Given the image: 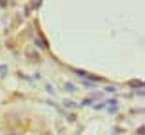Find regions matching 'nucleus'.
I'll return each instance as SVG.
<instances>
[{"mask_svg":"<svg viewBox=\"0 0 145 135\" xmlns=\"http://www.w3.org/2000/svg\"><path fill=\"white\" fill-rule=\"evenodd\" d=\"M8 74V66L7 64H0V76L2 78L6 77Z\"/></svg>","mask_w":145,"mask_h":135,"instance_id":"3","label":"nucleus"},{"mask_svg":"<svg viewBox=\"0 0 145 135\" xmlns=\"http://www.w3.org/2000/svg\"><path fill=\"white\" fill-rule=\"evenodd\" d=\"M65 90L69 93H74L76 91V87L71 82H67L65 84Z\"/></svg>","mask_w":145,"mask_h":135,"instance_id":"4","label":"nucleus"},{"mask_svg":"<svg viewBox=\"0 0 145 135\" xmlns=\"http://www.w3.org/2000/svg\"><path fill=\"white\" fill-rule=\"evenodd\" d=\"M83 84H84V85L87 86H89V87H91V86H94V85L91 84V83H88V82H83Z\"/></svg>","mask_w":145,"mask_h":135,"instance_id":"17","label":"nucleus"},{"mask_svg":"<svg viewBox=\"0 0 145 135\" xmlns=\"http://www.w3.org/2000/svg\"><path fill=\"white\" fill-rule=\"evenodd\" d=\"M118 110V107L117 105H110L108 108V112L110 114H114Z\"/></svg>","mask_w":145,"mask_h":135,"instance_id":"6","label":"nucleus"},{"mask_svg":"<svg viewBox=\"0 0 145 135\" xmlns=\"http://www.w3.org/2000/svg\"><path fill=\"white\" fill-rule=\"evenodd\" d=\"M24 14H25V16H28V15L30 14V10H29L28 6H25V8H24Z\"/></svg>","mask_w":145,"mask_h":135,"instance_id":"14","label":"nucleus"},{"mask_svg":"<svg viewBox=\"0 0 145 135\" xmlns=\"http://www.w3.org/2000/svg\"><path fill=\"white\" fill-rule=\"evenodd\" d=\"M8 2L7 1H0V7L2 8H5L7 6Z\"/></svg>","mask_w":145,"mask_h":135,"instance_id":"15","label":"nucleus"},{"mask_svg":"<svg viewBox=\"0 0 145 135\" xmlns=\"http://www.w3.org/2000/svg\"><path fill=\"white\" fill-rule=\"evenodd\" d=\"M129 86L132 89H140L144 87V83L141 82V80H138V79H132L130 82H129Z\"/></svg>","mask_w":145,"mask_h":135,"instance_id":"1","label":"nucleus"},{"mask_svg":"<svg viewBox=\"0 0 145 135\" xmlns=\"http://www.w3.org/2000/svg\"><path fill=\"white\" fill-rule=\"evenodd\" d=\"M105 103H98L97 105H96L94 107V108L95 110H101L102 108H103L104 107H105Z\"/></svg>","mask_w":145,"mask_h":135,"instance_id":"11","label":"nucleus"},{"mask_svg":"<svg viewBox=\"0 0 145 135\" xmlns=\"http://www.w3.org/2000/svg\"><path fill=\"white\" fill-rule=\"evenodd\" d=\"M83 105H91V100L89 99H85L83 100L82 103H81Z\"/></svg>","mask_w":145,"mask_h":135,"instance_id":"13","label":"nucleus"},{"mask_svg":"<svg viewBox=\"0 0 145 135\" xmlns=\"http://www.w3.org/2000/svg\"><path fill=\"white\" fill-rule=\"evenodd\" d=\"M31 4H32V8L33 9H37L41 6L42 2L41 1H33L31 2Z\"/></svg>","mask_w":145,"mask_h":135,"instance_id":"7","label":"nucleus"},{"mask_svg":"<svg viewBox=\"0 0 145 135\" xmlns=\"http://www.w3.org/2000/svg\"><path fill=\"white\" fill-rule=\"evenodd\" d=\"M45 89L47 90V91L50 94H54V88L50 85V84H47L45 86Z\"/></svg>","mask_w":145,"mask_h":135,"instance_id":"9","label":"nucleus"},{"mask_svg":"<svg viewBox=\"0 0 145 135\" xmlns=\"http://www.w3.org/2000/svg\"><path fill=\"white\" fill-rule=\"evenodd\" d=\"M5 135H18L16 133H15V132H9L7 134H6Z\"/></svg>","mask_w":145,"mask_h":135,"instance_id":"18","label":"nucleus"},{"mask_svg":"<svg viewBox=\"0 0 145 135\" xmlns=\"http://www.w3.org/2000/svg\"><path fill=\"white\" fill-rule=\"evenodd\" d=\"M62 104H63V105L65 107L69 108V109H75V108H76L77 106H78V105H77V103H76V102L68 99L63 100Z\"/></svg>","mask_w":145,"mask_h":135,"instance_id":"2","label":"nucleus"},{"mask_svg":"<svg viewBox=\"0 0 145 135\" xmlns=\"http://www.w3.org/2000/svg\"><path fill=\"white\" fill-rule=\"evenodd\" d=\"M107 103L110 104L111 105H116L117 103H118V101H117V100L116 99H110L108 100Z\"/></svg>","mask_w":145,"mask_h":135,"instance_id":"12","label":"nucleus"},{"mask_svg":"<svg viewBox=\"0 0 145 135\" xmlns=\"http://www.w3.org/2000/svg\"><path fill=\"white\" fill-rule=\"evenodd\" d=\"M75 73L76 74H78L79 76L81 77H86V76L87 75V73L83 70H81V69H77L75 71Z\"/></svg>","mask_w":145,"mask_h":135,"instance_id":"8","label":"nucleus"},{"mask_svg":"<svg viewBox=\"0 0 145 135\" xmlns=\"http://www.w3.org/2000/svg\"><path fill=\"white\" fill-rule=\"evenodd\" d=\"M35 43H36V46H38L39 48L40 49H45V47H46V45L45 44L43 40H41L40 39H36L35 40Z\"/></svg>","mask_w":145,"mask_h":135,"instance_id":"5","label":"nucleus"},{"mask_svg":"<svg viewBox=\"0 0 145 135\" xmlns=\"http://www.w3.org/2000/svg\"><path fill=\"white\" fill-rule=\"evenodd\" d=\"M95 98H101L103 96V93L101 92H97V93H94V96Z\"/></svg>","mask_w":145,"mask_h":135,"instance_id":"16","label":"nucleus"},{"mask_svg":"<svg viewBox=\"0 0 145 135\" xmlns=\"http://www.w3.org/2000/svg\"><path fill=\"white\" fill-rule=\"evenodd\" d=\"M105 91H107V92L109 93H113V92H115L116 91H117V89L116 88H115L114 86H106L105 89Z\"/></svg>","mask_w":145,"mask_h":135,"instance_id":"10","label":"nucleus"}]
</instances>
